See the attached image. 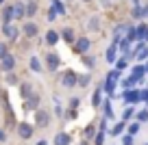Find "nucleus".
<instances>
[{
	"instance_id": "obj_1",
	"label": "nucleus",
	"mask_w": 148,
	"mask_h": 145,
	"mask_svg": "<svg viewBox=\"0 0 148 145\" xmlns=\"http://www.w3.org/2000/svg\"><path fill=\"white\" fill-rule=\"evenodd\" d=\"M33 123H35V128H48L50 126V110L39 108L33 115Z\"/></svg>"
},
{
	"instance_id": "obj_2",
	"label": "nucleus",
	"mask_w": 148,
	"mask_h": 145,
	"mask_svg": "<svg viewBox=\"0 0 148 145\" xmlns=\"http://www.w3.org/2000/svg\"><path fill=\"white\" fill-rule=\"evenodd\" d=\"M120 95L126 106H135L137 102H142V89H129V91H122Z\"/></svg>"
},
{
	"instance_id": "obj_3",
	"label": "nucleus",
	"mask_w": 148,
	"mask_h": 145,
	"mask_svg": "<svg viewBox=\"0 0 148 145\" xmlns=\"http://www.w3.org/2000/svg\"><path fill=\"white\" fill-rule=\"evenodd\" d=\"M39 102H42V95L39 93H33L28 100H24V104H22V108H24V113H37V110L42 108L39 106Z\"/></svg>"
},
{
	"instance_id": "obj_4",
	"label": "nucleus",
	"mask_w": 148,
	"mask_h": 145,
	"mask_svg": "<svg viewBox=\"0 0 148 145\" xmlns=\"http://www.w3.org/2000/svg\"><path fill=\"white\" fill-rule=\"evenodd\" d=\"M61 85L68 87V89H72V87H79V74L74 72V69H65V72L61 74Z\"/></svg>"
},
{
	"instance_id": "obj_5",
	"label": "nucleus",
	"mask_w": 148,
	"mask_h": 145,
	"mask_svg": "<svg viewBox=\"0 0 148 145\" xmlns=\"http://www.w3.org/2000/svg\"><path fill=\"white\" fill-rule=\"evenodd\" d=\"M2 35H5L9 41H18L20 35H22V30L18 28L15 22H11V24H2Z\"/></svg>"
},
{
	"instance_id": "obj_6",
	"label": "nucleus",
	"mask_w": 148,
	"mask_h": 145,
	"mask_svg": "<svg viewBox=\"0 0 148 145\" xmlns=\"http://www.w3.org/2000/svg\"><path fill=\"white\" fill-rule=\"evenodd\" d=\"M72 48H74V52H76V54L85 56V54H89V48H92V39H89V37H79V39H76V43H74Z\"/></svg>"
},
{
	"instance_id": "obj_7",
	"label": "nucleus",
	"mask_w": 148,
	"mask_h": 145,
	"mask_svg": "<svg viewBox=\"0 0 148 145\" xmlns=\"http://www.w3.org/2000/svg\"><path fill=\"white\" fill-rule=\"evenodd\" d=\"M35 132V123H28V121H20L18 123V136L22 141H28Z\"/></svg>"
},
{
	"instance_id": "obj_8",
	"label": "nucleus",
	"mask_w": 148,
	"mask_h": 145,
	"mask_svg": "<svg viewBox=\"0 0 148 145\" xmlns=\"http://www.w3.org/2000/svg\"><path fill=\"white\" fill-rule=\"evenodd\" d=\"M133 54H135V59H137L139 63H144V61L148 63V43L137 41V43H135V48H133Z\"/></svg>"
},
{
	"instance_id": "obj_9",
	"label": "nucleus",
	"mask_w": 148,
	"mask_h": 145,
	"mask_svg": "<svg viewBox=\"0 0 148 145\" xmlns=\"http://www.w3.org/2000/svg\"><path fill=\"white\" fill-rule=\"evenodd\" d=\"M44 59H46V69H48V72H57V69H59V65H61V56L57 54V52H48Z\"/></svg>"
},
{
	"instance_id": "obj_10",
	"label": "nucleus",
	"mask_w": 148,
	"mask_h": 145,
	"mask_svg": "<svg viewBox=\"0 0 148 145\" xmlns=\"http://www.w3.org/2000/svg\"><path fill=\"white\" fill-rule=\"evenodd\" d=\"M0 65H2V72L11 74V72H15V67H18V59H15L13 54H7L5 59L0 61Z\"/></svg>"
},
{
	"instance_id": "obj_11",
	"label": "nucleus",
	"mask_w": 148,
	"mask_h": 145,
	"mask_svg": "<svg viewBox=\"0 0 148 145\" xmlns=\"http://www.w3.org/2000/svg\"><path fill=\"white\" fill-rule=\"evenodd\" d=\"M37 33H39V26H37L35 22H26V24H22V35L24 37H28V39H33V37H37Z\"/></svg>"
},
{
	"instance_id": "obj_12",
	"label": "nucleus",
	"mask_w": 148,
	"mask_h": 145,
	"mask_svg": "<svg viewBox=\"0 0 148 145\" xmlns=\"http://www.w3.org/2000/svg\"><path fill=\"white\" fill-rule=\"evenodd\" d=\"M131 76H133L137 82H142V80H144V76H146V65H142V63L133 65V67H131Z\"/></svg>"
},
{
	"instance_id": "obj_13",
	"label": "nucleus",
	"mask_w": 148,
	"mask_h": 145,
	"mask_svg": "<svg viewBox=\"0 0 148 145\" xmlns=\"http://www.w3.org/2000/svg\"><path fill=\"white\" fill-rule=\"evenodd\" d=\"M11 22H15L13 5H5L2 7V24H11Z\"/></svg>"
},
{
	"instance_id": "obj_14",
	"label": "nucleus",
	"mask_w": 148,
	"mask_h": 145,
	"mask_svg": "<svg viewBox=\"0 0 148 145\" xmlns=\"http://www.w3.org/2000/svg\"><path fill=\"white\" fill-rule=\"evenodd\" d=\"M52 145H72V136L68 132H57L52 139Z\"/></svg>"
},
{
	"instance_id": "obj_15",
	"label": "nucleus",
	"mask_w": 148,
	"mask_h": 145,
	"mask_svg": "<svg viewBox=\"0 0 148 145\" xmlns=\"http://www.w3.org/2000/svg\"><path fill=\"white\" fill-rule=\"evenodd\" d=\"M118 52H120V50H118L116 45L111 43L109 48H107V52H105V61H107V63H113V65H116V61L120 59V54H118Z\"/></svg>"
},
{
	"instance_id": "obj_16",
	"label": "nucleus",
	"mask_w": 148,
	"mask_h": 145,
	"mask_svg": "<svg viewBox=\"0 0 148 145\" xmlns=\"http://www.w3.org/2000/svg\"><path fill=\"white\" fill-rule=\"evenodd\" d=\"M13 13H15V20H24L26 18V2H13Z\"/></svg>"
},
{
	"instance_id": "obj_17",
	"label": "nucleus",
	"mask_w": 148,
	"mask_h": 145,
	"mask_svg": "<svg viewBox=\"0 0 148 145\" xmlns=\"http://www.w3.org/2000/svg\"><path fill=\"white\" fill-rule=\"evenodd\" d=\"M126 126H129V123H126V121H122V119H120V121H116L113 126H111L109 134H113V136H122V134H124V130H126Z\"/></svg>"
},
{
	"instance_id": "obj_18",
	"label": "nucleus",
	"mask_w": 148,
	"mask_h": 145,
	"mask_svg": "<svg viewBox=\"0 0 148 145\" xmlns=\"http://www.w3.org/2000/svg\"><path fill=\"white\" fill-rule=\"evenodd\" d=\"M59 39H61V33L52 30V28L46 33V37H44V41H46V43L50 45V48H52V45H57V43H59Z\"/></svg>"
},
{
	"instance_id": "obj_19",
	"label": "nucleus",
	"mask_w": 148,
	"mask_h": 145,
	"mask_svg": "<svg viewBox=\"0 0 148 145\" xmlns=\"http://www.w3.org/2000/svg\"><path fill=\"white\" fill-rule=\"evenodd\" d=\"M100 104H102V82L94 89V93H92V106H94V108H98Z\"/></svg>"
},
{
	"instance_id": "obj_20",
	"label": "nucleus",
	"mask_w": 148,
	"mask_h": 145,
	"mask_svg": "<svg viewBox=\"0 0 148 145\" xmlns=\"http://www.w3.org/2000/svg\"><path fill=\"white\" fill-rule=\"evenodd\" d=\"M116 85H118V82H111V80H102V91L107 93V98H109V100L118 95V93H116Z\"/></svg>"
},
{
	"instance_id": "obj_21",
	"label": "nucleus",
	"mask_w": 148,
	"mask_h": 145,
	"mask_svg": "<svg viewBox=\"0 0 148 145\" xmlns=\"http://www.w3.org/2000/svg\"><path fill=\"white\" fill-rule=\"evenodd\" d=\"M61 39H63L65 43L74 45V43H76V39H79V37L74 35V30H72V28H63V30H61Z\"/></svg>"
},
{
	"instance_id": "obj_22",
	"label": "nucleus",
	"mask_w": 148,
	"mask_h": 145,
	"mask_svg": "<svg viewBox=\"0 0 148 145\" xmlns=\"http://www.w3.org/2000/svg\"><path fill=\"white\" fill-rule=\"evenodd\" d=\"M33 93H35V91H33L31 82H22V85H20V98H22V100H28Z\"/></svg>"
},
{
	"instance_id": "obj_23",
	"label": "nucleus",
	"mask_w": 148,
	"mask_h": 145,
	"mask_svg": "<svg viewBox=\"0 0 148 145\" xmlns=\"http://www.w3.org/2000/svg\"><path fill=\"white\" fill-rule=\"evenodd\" d=\"M96 134H98V128L94 126V123H89V126H85V130H83V136H85L83 141H94Z\"/></svg>"
},
{
	"instance_id": "obj_24",
	"label": "nucleus",
	"mask_w": 148,
	"mask_h": 145,
	"mask_svg": "<svg viewBox=\"0 0 148 145\" xmlns=\"http://www.w3.org/2000/svg\"><path fill=\"white\" fill-rule=\"evenodd\" d=\"M87 30L89 33H98L100 30V18H98V15H92V18L87 20Z\"/></svg>"
},
{
	"instance_id": "obj_25",
	"label": "nucleus",
	"mask_w": 148,
	"mask_h": 145,
	"mask_svg": "<svg viewBox=\"0 0 148 145\" xmlns=\"http://www.w3.org/2000/svg\"><path fill=\"white\" fill-rule=\"evenodd\" d=\"M28 67H31L35 74L44 72V65H42V61H39V56H31V59H28Z\"/></svg>"
},
{
	"instance_id": "obj_26",
	"label": "nucleus",
	"mask_w": 148,
	"mask_h": 145,
	"mask_svg": "<svg viewBox=\"0 0 148 145\" xmlns=\"http://www.w3.org/2000/svg\"><path fill=\"white\" fill-rule=\"evenodd\" d=\"M102 110H105V115H102V117H105L107 121L116 117V115H113V108H111V100H109V98H107V100H102Z\"/></svg>"
},
{
	"instance_id": "obj_27",
	"label": "nucleus",
	"mask_w": 148,
	"mask_h": 145,
	"mask_svg": "<svg viewBox=\"0 0 148 145\" xmlns=\"http://www.w3.org/2000/svg\"><path fill=\"white\" fill-rule=\"evenodd\" d=\"M131 18L137 20V22H144V7L142 5H135L133 9H131Z\"/></svg>"
},
{
	"instance_id": "obj_28",
	"label": "nucleus",
	"mask_w": 148,
	"mask_h": 145,
	"mask_svg": "<svg viewBox=\"0 0 148 145\" xmlns=\"http://www.w3.org/2000/svg\"><path fill=\"white\" fill-rule=\"evenodd\" d=\"M37 11H39V5H37V0H28V2H26V18H33Z\"/></svg>"
},
{
	"instance_id": "obj_29",
	"label": "nucleus",
	"mask_w": 148,
	"mask_h": 145,
	"mask_svg": "<svg viewBox=\"0 0 148 145\" xmlns=\"http://www.w3.org/2000/svg\"><path fill=\"white\" fill-rule=\"evenodd\" d=\"M135 85H139L137 80H135L133 76H129V78H122V82H120V87L124 91H129V89H135Z\"/></svg>"
},
{
	"instance_id": "obj_30",
	"label": "nucleus",
	"mask_w": 148,
	"mask_h": 145,
	"mask_svg": "<svg viewBox=\"0 0 148 145\" xmlns=\"http://www.w3.org/2000/svg\"><path fill=\"white\" fill-rule=\"evenodd\" d=\"M139 130H142V123L139 121H131L129 126H126V134H131V136H137Z\"/></svg>"
},
{
	"instance_id": "obj_31",
	"label": "nucleus",
	"mask_w": 148,
	"mask_h": 145,
	"mask_svg": "<svg viewBox=\"0 0 148 145\" xmlns=\"http://www.w3.org/2000/svg\"><path fill=\"white\" fill-rule=\"evenodd\" d=\"M124 39L129 41V43H135V41H137V24H131V28H129Z\"/></svg>"
},
{
	"instance_id": "obj_32",
	"label": "nucleus",
	"mask_w": 148,
	"mask_h": 145,
	"mask_svg": "<svg viewBox=\"0 0 148 145\" xmlns=\"http://www.w3.org/2000/svg\"><path fill=\"white\" fill-rule=\"evenodd\" d=\"M146 33H148V24H146V22H139V24H137V41H144V39H146Z\"/></svg>"
},
{
	"instance_id": "obj_33",
	"label": "nucleus",
	"mask_w": 148,
	"mask_h": 145,
	"mask_svg": "<svg viewBox=\"0 0 148 145\" xmlns=\"http://www.w3.org/2000/svg\"><path fill=\"white\" fill-rule=\"evenodd\" d=\"M81 61H83V65H85L87 69H94V67H96V56H92V54L81 56Z\"/></svg>"
},
{
	"instance_id": "obj_34",
	"label": "nucleus",
	"mask_w": 148,
	"mask_h": 145,
	"mask_svg": "<svg viewBox=\"0 0 148 145\" xmlns=\"http://www.w3.org/2000/svg\"><path fill=\"white\" fill-rule=\"evenodd\" d=\"M105 80H111V82H122V72H118V69H111V72L105 76Z\"/></svg>"
},
{
	"instance_id": "obj_35",
	"label": "nucleus",
	"mask_w": 148,
	"mask_h": 145,
	"mask_svg": "<svg viewBox=\"0 0 148 145\" xmlns=\"http://www.w3.org/2000/svg\"><path fill=\"white\" fill-rule=\"evenodd\" d=\"M135 115H137V113H135V106H126V108H124V113H122V121H126V123H129L131 119L135 117Z\"/></svg>"
},
{
	"instance_id": "obj_36",
	"label": "nucleus",
	"mask_w": 148,
	"mask_h": 145,
	"mask_svg": "<svg viewBox=\"0 0 148 145\" xmlns=\"http://www.w3.org/2000/svg\"><path fill=\"white\" fill-rule=\"evenodd\" d=\"M5 82L9 87H15V85H22V82H20V76L15 72H11V74H7V78H5Z\"/></svg>"
},
{
	"instance_id": "obj_37",
	"label": "nucleus",
	"mask_w": 148,
	"mask_h": 145,
	"mask_svg": "<svg viewBox=\"0 0 148 145\" xmlns=\"http://www.w3.org/2000/svg\"><path fill=\"white\" fill-rule=\"evenodd\" d=\"M92 82V74L85 72V74H79V87H87Z\"/></svg>"
},
{
	"instance_id": "obj_38",
	"label": "nucleus",
	"mask_w": 148,
	"mask_h": 145,
	"mask_svg": "<svg viewBox=\"0 0 148 145\" xmlns=\"http://www.w3.org/2000/svg\"><path fill=\"white\" fill-rule=\"evenodd\" d=\"M126 67H129V59H126V56H120V59L116 61V69L118 72H124Z\"/></svg>"
},
{
	"instance_id": "obj_39",
	"label": "nucleus",
	"mask_w": 148,
	"mask_h": 145,
	"mask_svg": "<svg viewBox=\"0 0 148 145\" xmlns=\"http://www.w3.org/2000/svg\"><path fill=\"white\" fill-rule=\"evenodd\" d=\"M135 121H139V123H146V121H148V108L137 110V115H135Z\"/></svg>"
},
{
	"instance_id": "obj_40",
	"label": "nucleus",
	"mask_w": 148,
	"mask_h": 145,
	"mask_svg": "<svg viewBox=\"0 0 148 145\" xmlns=\"http://www.w3.org/2000/svg\"><path fill=\"white\" fill-rule=\"evenodd\" d=\"M52 7L57 9V13H59V15H65V5L61 2V0H52Z\"/></svg>"
},
{
	"instance_id": "obj_41",
	"label": "nucleus",
	"mask_w": 148,
	"mask_h": 145,
	"mask_svg": "<svg viewBox=\"0 0 148 145\" xmlns=\"http://www.w3.org/2000/svg\"><path fill=\"white\" fill-rule=\"evenodd\" d=\"M7 54H11V52H9V48H7V43H5V41H0V61L5 59Z\"/></svg>"
},
{
	"instance_id": "obj_42",
	"label": "nucleus",
	"mask_w": 148,
	"mask_h": 145,
	"mask_svg": "<svg viewBox=\"0 0 148 145\" xmlns=\"http://www.w3.org/2000/svg\"><path fill=\"white\" fill-rule=\"evenodd\" d=\"M109 130H111L109 123H107V119L102 117V119H100V123H98V132H109Z\"/></svg>"
},
{
	"instance_id": "obj_43",
	"label": "nucleus",
	"mask_w": 148,
	"mask_h": 145,
	"mask_svg": "<svg viewBox=\"0 0 148 145\" xmlns=\"http://www.w3.org/2000/svg\"><path fill=\"white\" fill-rule=\"evenodd\" d=\"M105 134L107 132H98L96 139H94V145H105Z\"/></svg>"
},
{
	"instance_id": "obj_44",
	"label": "nucleus",
	"mask_w": 148,
	"mask_h": 145,
	"mask_svg": "<svg viewBox=\"0 0 148 145\" xmlns=\"http://www.w3.org/2000/svg\"><path fill=\"white\" fill-rule=\"evenodd\" d=\"M135 143V136L131 134H122V145H133Z\"/></svg>"
},
{
	"instance_id": "obj_45",
	"label": "nucleus",
	"mask_w": 148,
	"mask_h": 145,
	"mask_svg": "<svg viewBox=\"0 0 148 145\" xmlns=\"http://www.w3.org/2000/svg\"><path fill=\"white\" fill-rule=\"evenodd\" d=\"M57 15H59V13H57V9H55V7H50V9H48V20L52 22V20H55Z\"/></svg>"
},
{
	"instance_id": "obj_46",
	"label": "nucleus",
	"mask_w": 148,
	"mask_h": 145,
	"mask_svg": "<svg viewBox=\"0 0 148 145\" xmlns=\"http://www.w3.org/2000/svg\"><path fill=\"white\" fill-rule=\"evenodd\" d=\"M79 108V98H72L70 100V110H76Z\"/></svg>"
},
{
	"instance_id": "obj_47",
	"label": "nucleus",
	"mask_w": 148,
	"mask_h": 145,
	"mask_svg": "<svg viewBox=\"0 0 148 145\" xmlns=\"http://www.w3.org/2000/svg\"><path fill=\"white\" fill-rule=\"evenodd\" d=\"M142 102H146L148 106V89H142Z\"/></svg>"
},
{
	"instance_id": "obj_48",
	"label": "nucleus",
	"mask_w": 148,
	"mask_h": 145,
	"mask_svg": "<svg viewBox=\"0 0 148 145\" xmlns=\"http://www.w3.org/2000/svg\"><path fill=\"white\" fill-rule=\"evenodd\" d=\"M5 141H7V132L0 128V143H5Z\"/></svg>"
},
{
	"instance_id": "obj_49",
	"label": "nucleus",
	"mask_w": 148,
	"mask_h": 145,
	"mask_svg": "<svg viewBox=\"0 0 148 145\" xmlns=\"http://www.w3.org/2000/svg\"><path fill=\"white\" fill-rule=\"evenodd\" d=\"M100 7H105V9H109V7H111V0H100Z\"/></svg>"
},
{
	"instance_id": "obj_50",
	"label": "nucleus",
	"mask_w": 148,
	"mask_h": 145,
	"mask_svg": "<svg viewBox=\"0 0 148 145\" xmlns=\"http://www.w3.org/2000/svg\"><path fill=\"white\" fill-rule=\"evenodd\" d=\"M148 20V5H144V22Z\"/></svg>"
},
{
	"instance_id": "obj_51",
	"label": "nucleus",
	"mask_w": 148,
	"mask_h": 145,
	"mask_svg": "<svg viewBox=\"0 0 148 145\" xmlns=\"http://www.w3.org/2000/svg\"><path fill=\"white\" fill-rule=\"evenodd\" d=\"M37 145H50V143H48L46 139H39V141H37Z\"/></svg>"
},
{
	"instance_id": "obj_52",
	"label": "nucleus",
	"mask_w": 148,
	"mask_h": 145,
	"mask_svg": "<svg viewBox=\"0 0 148 145\" xmlns=\"http://www.w3.org/2000/svg\"><path fill=\"white\" fill-rule=\"evenodd\" d=\"M131 2H133V7H135V5H139V0H131Z\"/></svg>"
},
{
	"instance_id": "obj_53",
	"label": "nucleus",
	"mask_w": 148,
	"mask_h": 145,
	"mask_svg": "<svg viewBox=\"0 0 148 145\" xmlns=\"http://www.w3.org/2000/svg\"><path fill=\"white\" fill-rule=\"evenodd\" d=\"M144 43H148V33H146V39H144Z\"/></svg>"
},
{
	"instance_id": "obj_54",
	"label": "nucleus",
	"mask_w": 148,
	"mask_h": 145,
	"mask_svg": "<svg viewBox=\"0 0 148 145\" xmlns=\"http://www.w3.org/2000/svg\"><path fill=\"white\" fill-rule=\"evenodd\" d=\"M144 65H146V74H148V63H144Z\"/></svg>"
},
{
	"instance_id": "obj_55",
	"label": "nucleus",
	"mask_w": 148,
	"mask_h": 145,
	"mask_svg": "<svg viewBox=\"0 0 148 145\" xmlns=\"http://www.w3.org/2000/svg\"><path fill=\"white\" fill-rule=\"evenodd\" d=\"M81 145H87V141H83V143H81Z\"/></svg>"
},
{
	"instance_id": "obj_56",
	"label": "nucleus",
	"mask_w": 148,
	"mask_h": 145,
	"mask_svg": "<svg viewBox=\"0 0 148 145\" xmlns=\"http://www.w3.org/2000/svg\"><path fill=\"white\" fill-rule=\"evenodd\" d=\"M0 5H5V0H0Z\"/></svg>"
},
{
	"instance_id": "obj_57",
	"label": "nucleus",
	"mask_w": 148,
	"mask_h": 145,
	"mask_svg": "<svg viewBox=\"0 0 148 145\" xmlns=\"http://www.w3.org/2000/svg\"><path fill=\"white\" fill-rule=\"evenodd\" d=\"M0 72H2V65H0Z\"/></svg>"
},
{
	"instance_id": "obj_58",
	"label": "nucleus",
	"mask_w": 148,
	"mask_h": 145,
	"mask_svg": "<svg viewBox=\"0 0 148 145\" xmlns=\"http://www.w3.org/2000/svg\"><path fill=\"white\" fill-rule=\"evenodd\" d=\"M65 2H72V0H65Z\"/></svg>"
},
{
	"instance_id": "obj_59",
	"label": "nucleus",
	"mask_w": 148,
	"mask_h": 145,
	"mask_svg": "<svg viewBox=\"0 0 148 145\" xmlns=\"http://www.w3.org/2000/svg\"><path fill=\"white\" fill-rule=\"evenodd\" d=\"M83 2H89V0H83Z\"/></svg>"
},
{
	"instance_id": "obj_60",
	"label": "nucleus",
	"mask_w": 148,
	"mask_h": 145,
	"mask_svg": "<svg viewBox=\"0 0 148 145\" xmlns=\"http://www.w3.org/2000/svg\"><path fill=\"white\" fill-rule=\"evenodd\" d=\"M144 145H148V143H144Z\"/></svg>"
}]
</instances>
